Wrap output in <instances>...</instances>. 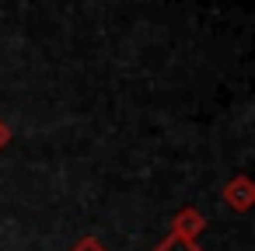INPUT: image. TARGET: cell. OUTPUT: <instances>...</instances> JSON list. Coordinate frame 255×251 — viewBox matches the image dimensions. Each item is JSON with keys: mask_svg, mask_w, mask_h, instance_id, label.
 I'll list each match as a JSON object with an SVG mask.
<instances>
[{"mask_svg": "<svg viewBox=\"0 0 255 251\" xmlns=\"http://www.w3.org/2000/svg\"><path fill=\"white\" fill-rule=\"evenodd\" d=\"M224 202H227V206H234L238 213H245V209L255 202V185H252L245 174L231 178V181L224 185Z\"/></svg>", "mask_w": 255, "mask_h": 251, "instance_id": "6da1fadb", "label": "cell"}, {"mask_svg": "<svg viewBox=\"0 0 255 251\" xmlns=\"http://www.w3.org/2000/svg\"><path fill=\"white\" fill-rule=\"evenodd\" d=\"M203 227H206V220H203V213L192 209V206L178 209L175 220H171V234H175V237H185V241H196V234H199Z\"/></svg>", "mask_w": 255, "mask_h": 251, "instance_id": "7a4b0ae2", "label": "cell"}, {"mask_svg": "<svg viewBox=\"0 0 255 251\" xmlns=\"http://www.w3.org/2000/svg\"><path fill=\"white\" fill-rule=\"evenodd\" d=\"M154 251H203V248H199L196 241H185V237H175V234H168V237H164V241H161Z\"/></svg>", "mask_w": 255, "mask_h": 251, "instance_id": "3957f363", "label": "cell"}, {"mask_svg": "<svg viewBox=\"0 0 255 251\" xmlns=\"http://www.w3.org/2000/svg\"><path fill=\"white\" fill-rule=\"evenodd\" d=\"M70 251H105V248H102V241H95V237H84V241H77Z\"/></svg>", "mask_w": 255, "mask_h": 251, "instance_id": "277c9868", "label": "cell"}, {"mask_svg": "<svg viewBox=\"0 0 255 251\" xmlns=\"http://www.w3.org/2000/svg\"><path fill=\"white\" fill-rule=\"evenodd\" d=\"M7 140H11V129H7L4 122H0V150H4V147H7Z\"/></svg>", "mask_w": 255, "mask_h": 251, "instance_id": "5b68a950", "label": "cell"}]
</instances>
